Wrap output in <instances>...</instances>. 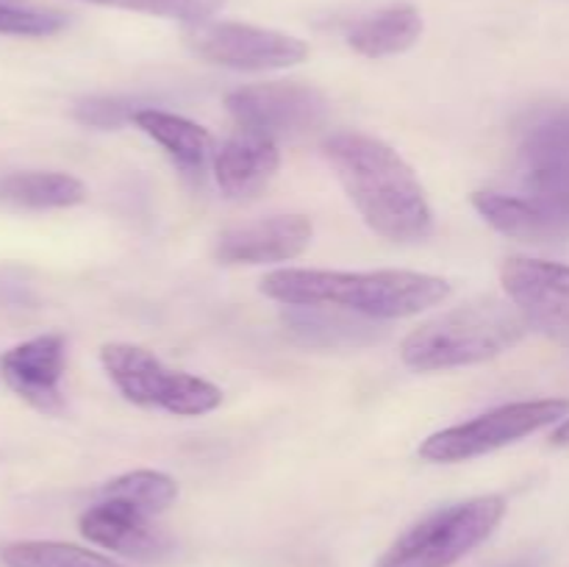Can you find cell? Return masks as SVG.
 Here are the masks:
<instances>
[{"label":"cell","instance_id":"obj_21","mask_svg":"<svg viewBox=\"0 0 569 567\" xmlns=\"http://www.w3.org/2000/svg\"><path fill=\"white\" fill-rule=\"evenodd\" d=\"M64 26L67 17L56 14V11L0 3V37H53Z\"/></svg>","mask_w":569,"mask_h":567},{"label":"cell","instance_id":"obj_4","mask_svg":"<svg viewBox=\"0 0 569 567\" xmlns=\"http://www.w3.org/2000/svg\"><path fill=\"white\" fill-rule=\"evenodd\" d=\"M503 517V495H478L448 504L400 534L376 567H453L487 543Z\"/></svg>","mask_w":569,"mask_h":567},{"label":"cell","instance_id":"obj_15","mask_svg":"<svg viewBox=\"0 0 569 567\" xmlns=\"http://www.w3.org/2000/svg\"><path fill=\"white\" fill-rule=\"evenodd\" d=\"M131 122L144 137L153 139L189 176L203 170L211 150H214V139H211V133L203 126H198V122L187 120L181 115H172V111H161L148 106V109H139Z\"/></svg>","mask_w":569,"mask_h":567},{"label":"cell","instance_id":"obj_5","mask_svg":"<svg viewBox=\"0 0 569 567\" xmlns=\"http://www.w3.org/2000/svg\"><path fill=\"white\" fill-rule=\"evenodd\" d=\"M100 365L120 395L144 409L178 417L209 415L222 404L220 387L183 370H170L159 356L139 345L111 342L100 348Z\"/></svg>","mask_w":569,"mask_h":567},{"label":"cell","instance_id":"obj_24","mask_svg":"<svg viewBox=\"0 0 569 567\" xmlns=\"http://www.w3.org/2000/svg\"><path fill=\"white\" fill-rule=\"evenodd\" d=\"M511 567H531V565H528V561H520V565H511Z\"/></svg>","mask_w":569,"mask_h":567},{"label":"cell","instance_id":"obj_8","mask_svg":"<svg viewBox=\"0 0 569 567\" xmlns=\"http://www.w3.org/2000/svg\"><path fill=\"white\" fill-rule=\"evenodd\" d=\"M187 44L209 64L242 72L287 70L309 56L303 39L248 22H194L187 28Z\"/></svg>","mask_w":569,"mask_h":567},{"label":"cell","instance_id":"obj_23","mask_svg":"<svg viewBox=\"0 0 569 567\" xmlns=\"http://www.w3.org/2000/svg\"><path fill=\"white\" fill-rule=\"evenodd\" d=\"M550 445H553V448H569V415L565 420H559V426L553 428V434H550Z\"/></svg>","mask_w":569,"mask_h":567},{"label":"cell","instance_id":"obj_3","mask_svg":"<svg viewBox=\"0 0 569 567\" xmlns=\"http://www.w3.org/2000/svg\"><path fill=\"white\" fill-rule=\"evenodd\" d=\"M528 331L515 304L483 295L422 322L400 342V359L417 372L481 365L515 348Z\"/></svg>","mask_w":569,"mask_h":567},{"label":"cell","instance_id":"obj_10","mask_svg":"<svg viewBox=\"0 0 569 567\" xmlns=\"http://www.w3.org/2000/svg\"><path fill=\"white\" fill-rule=\"evenodd\" d=\"M78 528L89 543L139 561H161L176 550L170 534L156 526L153 515L126 500L100 498L83 511Z\"/></svg>","mask_w":569,"mask_h":567},{"label":"cell","instance_id":"obj_7","mask_svg":"<svg viewBox=\"0 0 569 567\" xmlns=\"http://www.w3.org/2000/svg\"><path fill=\"white\" fill-rule=\"evenodd\" d=\"M226 109L242 131L281 142L315 133L328 120V98L311 83L267 81L239 87L226 94Z\"/></svg>","mask_w":569,"mask_h":567},{"label":"cell","instance_id":"obj_20","mask_svg":"<svg viewBox=\"0 0 569 567\" xmlns=\"http://www.w3.org/2000/svg\"><path fill=\"white\" fill-rule=\"evenodd\" d=\"M83 3L109 6V9L139 11V14L167 17V20H181L187 26L206 22L226 0H83Z\"/></svg>","mask_w":569,"mask_h":567},{"label":"cell","instance_id":"obj_2","mask_svg":"<svg viewBox=\"0 0 569 567\" xmlns=\"http://www.w3.org/2000/svg\"><path fill=\"white\" fill-rule=\"evenodd\" d=\"M261 292L283 306H337L370 320H403L450 298V284L415 270H272Z\"/></svg>","mask_w":569,"mask_h":567},{"label":"cell","instance_id":"obj_9","mask_svg":"<svg viewBox=\"0 0 569 567\" xmlns=\"http://www.w3.org/2000/svg\"><path fill=\"white\" fill-rule=\"evenodd\" d=\"M500 284L528 328L569 350V265L511 256L500 267Z\"/></svg>","mask_w":569,"mask_h":567},{"label":"cell","instance_id":"obj_17","mask_svg":"<svg viewBox=\"0 0 569 567\" xmlns=\"http://www.w3.org/2000/svg\"><path fill=\"white\" fill-rule=\"evenodd\" d=\"M0 200L22 209H70L87 200V183L70 172H11L0 178Z\"/></svg>","mask_w":569,"mask_h":567},{"label":"cell","instance_id":"obj_12","mask_svg":"<svg viewBox=\"0 0 569 567\" xmlns=\"http://www.w3.org/2000/svg\"><path fill=\"white\" fill-rule=\"evenodd\" d=\"M311 237L315 222L306 215H272L222 231L214 256L222 265H272L303 253Z\"/></svg>","mask_w":569,"mask_h":567},{"label":"cell","instance_id":"obj_14","mask_svg":"<svg viewBox=\"0 0 569 567\" xmlns=\"http://www.w3.org/2000/svg\"><path fill=\"white\" fill-rule=\"evenodd\" d=\"M287 331L309 348H361L381 339L383 328L370 317L337 306H287L281 315Z\"/></svg>","mask_w":569,"mask_h":567},{"label":"cell","instance_id":"obj_16","mask_svg":"<svg viewBox=\"0 0 569 567\" xmlns=\"http://www.w3.org/2000/svg\"><path fill=\"white\" fill-rule=\"evenodd\" d=\"M422 17L411 3H395L367 14L348 31V44L365 59H383L409 50L420 39Z\"/></svg>","mask_w":569,"mask_h":567},{"label":"cell","instance_id":"obj_25","mask_svg":"<svg viewBox=\"0 0 569 567\" xmlns=\"http://www.w3.org/2000/svg\"><path fill=\"white\" fill-rule=\"evenodd\" d=\"M0 3H9V0H0Z\"/></svg>","mask_w":569,"mask_h":567},{"label":"cell","instance_id":"obj_19","mask_svg":"<svg viewBox=\"0 0 569 567\" xmlns=\"http://www.w3.org/2000/svg\"><path fill=\"white\" fill-rule=\"evenodd\" d=\"M100 498L126 500V504L137 506V509L148 511V515L156 517L176 504L178 484L176 478H170L167 472L131 470L111 478V481L100 489Z\"/></svg>","mask_w":569,"mask_h":567},{"label":"cell","instance_id":"obj_13","mask_svg":"<svg viewBox=\"0 0 569 567\" xmlns=\"http://www.w3.org/2000/svg\"><path fill=\"white\" fill-rule=\"evenodd\" d=\"M278 167V142L242 128H237V133H231L214 153L217 187L228 200L256 198L276 178Z\"/></svg>","mask_w":569,"mask_h":567},{"label":"cell","instance_id":"obj_22","mask_svg":"<svg viewBox=\"0 0 569 567\" xmlns=\"http://www.w3.org/2000/svg\"><path fill=\"white\" fill-rule=\"evenodd\" d=\"M142 109L137 100L128 98H87L78 100L72 115H76L78 122L89 128H120L122 122H131L133 115Z\"/></svg>","mask_w":569,"mask_h":567},{"label":"cell","instance_id":"obj_1","mask_svg":"<svg viewBox=\"0 0 569 567\" xmlns=\"http://www.w3.org/2000/svg\"><path fill=\"white\" fill-rule=\"evenodd\" d=\"M322 156L378 237L420 242L431 233L433 211L426 189L392 145L370 133L337 131L322 142Z\"/></svg>","mask_w":569,"mask_h":567},{"label":"cell","instance_id":"obj_18","mask_svg":"<svg viewBox=\"0 0 569 567\" xmlns=\"http://www.w3.org/2000/svg\"><path fill=\"white\" fill-rule=\"evenodd\" d=\"M6 567H126L111 561L109 556L94 554L70 543H50V539H26V543L6 545L0 554Z\"/></svg>","mask_w":569,"mask_h":567},{"label":"cell","instance_id":"obj_6","mask_svg":"<svg viewBox=\"0 0 569 567\" xmlns=\"http://www.w3.org/2000/svg\"><path fill=\"white\" fill-rule=\"evenodd\" d=\"M569 415V398H542L517 400V404L498 406V409L478 415L459 426L442 428L431 434L420 445V456L437 465H456L470 461L476 456H487L492 450L520 442L528 434H537Z\"/></svg>","mask_w":569,"mask_h":567},{"label":"cell","instance_id":"obj_11","mask_svg":"<svg viewBox=\"0 0 569 567\" xmlns=\"http://www.w3.org/2000/svg\"><path fill=\"white\" fill-rule=\"evenodd\" d=\"M67 342L61 334H42V337L26 339L6 350L0 359L6 384L20 395L26 404L44 415H59L64 411V392H61V378H64Z\"/></svg>","mask_w":569,"mask_h":567}]
</instances>
